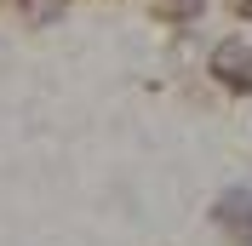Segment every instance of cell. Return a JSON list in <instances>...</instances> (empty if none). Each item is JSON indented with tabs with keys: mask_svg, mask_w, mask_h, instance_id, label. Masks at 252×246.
Segmentation results:
<instances>
[{
	"mask_svg": "<svg viewBox=\"0 0 252 246\" xmlns=\"http://www.w3.org/2000/svg\"><path fill=\"white\" fill-rule=\"evenodd\" d=\"M229 12H241V17H252V0H229Z\"/></svg>",
	"mask_w": 252,
	"mask_h": 246,
	"instance_id": "obj_4",
	"label": "cell"
},
{
	"mask_svg": "<svg viewBox=\"0 0 252 246\" xmlns=\"http://www.w3.org/2000/svg\"><path fill=\"white\" fill-rule=\"evenodd\" d=\"M201 6H206V0H155V12L160 17H178V23H195Z\"/></svg>",
	"mask_w": 252,
	"mask_h": 246,
	"instance_id": "obj_3",
	"label": "cell"
},
{
	"mask_svg": "<svg viewBox=\"0 0 252 246\" xmlns=\"http://www.w3.org/2000/svg\"><path fill=\"white\" fill-rule=\"evenodd\" d=\"M218 223L241 229V246H252V195H247V189H235V195L218 200Z\"/></svg>",
	"mask_w": 252,
	"mask_h": 246,
	"instance_id": "obj_2",
	"label": "cell"
},
{
	"mask_svg": "<svg viewBox=\"0 0 252 246\" xmlns=\"http://www.w3.org/2000/svg\"><path fill=\"white\" fill-rule=\"evenodd\" d=\"M212 69H218V80H229L235 92H252V46L247 40H229V46L212 58Z\"/></svg>",
	"mask_w": 252,
	"mask_h": 246,
	"instance_id": "obj_1",
	"label": "cell"
}]
</instances>
